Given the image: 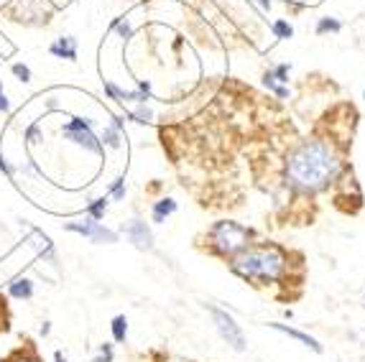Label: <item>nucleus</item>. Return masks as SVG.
Segmentation results:
<instances>
[{
    "mask_svg": "<svg viewBox=\"0 0 365 362\" xmlns=\"http://www.w3.org/2000/svg\"><path fill=\"white\" fill-rule=\"evenodd\" d=\"M337 174H340V158L322 140H307L297 151L289 153L287 179L302 192L324 189Z\"/></svg>",
    "mask_w": 365,
    "mask_h": 362,
    "instance_id": "f257e3e1",
    "label": "nucleus"
},
{
    "mask_svg": "<svg viewBox=\"0 0 365 362\" xmlns=\"http://www.w3.org/2000/svg\"><path fill=\"white\" fill-rule=\"evenodd\" d=\"M287 268V255L276 245H258L245 248L232 258V271L243 278H258V281H276Z\"/></svg>",
    "mask_w": 365,
    "mask_h": 362,
    "instance_id": "f03ea898",
    "label": "nucleus"
},
{
    "mask_svg": "<svg viewBox=\"0 0 365 362\" xmlns=\"http://www.w3.org/2000/svg\"><path fill=\"white\" fill-rule=\"evenodd\" d=\"M250 235H253V232H250L248 227H243V224H237V222H230V219L217 222L212 229H210L212 245L220 255H235V253H240V250H245L248 248Z\"/></svg>",
    "mask_w": 365,
    "mask_h": 362,
    "instance_id": "7ed1b4c3",
    "label": "nucleus"
},
{
    "mask_svg": "<svg viewBox=\"0 0 365 362\" xmlns=\"http://www.w3.org/2000/svg\"><path fill=\"white\" fill-rule=\"evenodd\" d=\"M61 135L72 143H77L79 148H87L92 153H103V143L98 140V135L92 133V120H82V118H72L67 125L61 128Z\"/></svg>",
    "mask_w": 365,
    "mask_h": 362,
    "instance_id": "20e7f679",
    "label": "nucleus"
},
{
    "mask_svg": "<svg viewBox=\"0 0 365 362\" xmlns=\"http://www.w3.org/2000/svg\"><path fill=\"white\" fill-rule=\"evenodd\" d=\"M207 311L212 314V321H215V326H217L220 337L225 339L232 350L243 352L245 350V334H243V329L235 324V319H232L227 311H222V309H217V306H207Z\"/></svg>",
    "mask_w": 365,
    "mask_h": 362,
    "instance_id": "39448f33",
    "label": "nucleus"
},
{
    "mask_svg": "<svg viewBox=\"0 0 365 362\" xmlns=\"http://www.w3.org/2000/svg\"><path fill=\"white\" fill-rule=\"evenodd\" d=\"M69 232H79V235H85L87 240L92 242H118V232L108 229L105 224H100L98 219H79V222H67Z\"/></svg>",
    "mask_w": 365,
    "mask_h": 362,
    "instance_id": "423d86ee",
    "label": "nucleus"
},
{
    "mask_svg": "<svg viewBox=\"0 0 365 362\" xmlns=\"http://www.w3.org/2000/svg\"><path fill=\"white\" fill-rule=\"evenodd\" d=\"M123 232L138 250H153V235L143 219H130L128 224H123Z\"/></svg>",
    "mask_w": 365,
    "mask_h": 362,
    "instance_id": "0eeeda50",
    "label": "nucleus"
},
{
    "mask_svg": "<svg viewBox=\"0 0 365 362\" xmlns=\"http://www.w3.org/2000/svg\"><path fill=\"white\" fill-rule=\"evenodd\" d=\"M49 51L56 56V59L77 61V41H74L72 36H61V38H56V41L49 46Z\"/></svg>",
    "mask_w": 365,
    "mask_h": 362,
    "instance_id": "6e6552de",
    "label": "nucleus"
},
{
    "mask_svg": "<svg viewBox=\"0 0 365 362\" xmlns=\"http://www.w3.org/2000/svg\"><path fill=\"white\" fill-rule=\"evenodd\" d=\"M276 329V332H284V334H289L292 339H297V342H302L304 347H309V350H314V352H322V344L317 342L314 337H309V334H304V332H299V329H292V326H287V324H271Z\"/></svg>",
    "mask_w": 365,
    "mask_h": 362,
    "instance_id": "1a4fd4ad",
    "label": "nucleus"
},
{
    "mask_svg": "<svg viewBox=\"0 0 365 362\" xmlns=\"http://www.w3.org/2000/svg\"><path fill=\"white\" fill-rule=\"evenodd\" d=\"M8 294L13 299H31L34 296V284H31L29 278H16L11 286H8Z\"/></svg>",
    "mask_w": 365,
    "mask_h": 362,
    "instance_id": "9d476101",
    "label": "nucleus"
},
{
    "mask_svg": "<svg viewBox=\"0 0 365 362\" xmlns=\"http://www.w3.org/2000/svg\"><path fill=\"white\" fill-rule=\"evenodd\" d=\"M177 212V202L174 200H161V202H156L153 205V222H166V217H171Z\"/></svg>",
    "mask_w": 365,
    "mask_h": 362,
    "instance_id": "9b49d317",
    "label": "nucleus"
},
{
    "mask_svg": "<svg viewBox=\"0 0 365 362\" xmlns=\"http://www.w3.org/2000/svg\"><path fill=\"white\" fill-rule=\"evenodd\" d=\"M110 329H113V339L115 342H125V337H128V321H125V316H115L113 319V324H110Z\"/></svg>",
    "mask_w": 365,
    "mask_h": 362,
    "instance_id": "f8f14e48",
    "label": "nucleus"
},
{
    "mask_svg": "<svg viewBox=\"0 0 365 362\" xmlns=\"http://www.w3.org/2000/svg\"><path fill=\"white\" fill-rule=\"evenodd\" d=\"M105 92H108L115 103H123V100H135V92H125V90H120L118 85H113V82H105Z\"/></svg>",
    "mask_w": 365,
    "mask_h": 362,
    "instance_id": "ddd939ff",
    "label": "nucleus"
},
{
    "mask_svg": "<svg viewBox=\"0 0 365 362\" xmlns=\"http://www.w3.org/2000/svg\"><path fill=\"white\" fill-rule=\"evenodd\" d=\"M271 31H274L276 38H292L294 36V26L289 24V21H274Z\"/></svg>",
    "mask_w": 365,
    "mask_h": 362,
    "instance_id": "4468645a",
    "label": "nucleus"
},
{
    "mask_svg": "<svg viewBox=\"0 0 365 362\" xmlns=\"http://www.w3.org/2000/svg\"><path fill=\"white\" fill-rule=\"evenodd\" d=\"M87 212H90L92 219L105 217V212H108V200H92L90 207H87Z\"/></svg>",
    "mask_w": 365,
    "mask_h": 362,
    "instance_id": "2eb2a0df",
    "label": "nucleus"
},
{
    "mask_svg": "<svg viewBox=\"0 0 365 362\" xmlns=\"http://www.w3.org/2000/svg\"><path fill=\"white\" fill-rule=\"evenodd\" d=\"M342 29V24L340 21H335V19H319V24H317V33H327V31H332V33H337V31Z\"/></svg>",
    "mask_w": 365,
    "mask_h": 362,
    "instance_id": "dca6fc26",
    "label": "nucleus"
},
{
    "mask_svg": "<svg viewBox=\"0 0 365 362\" xmlns=\"http://www.w3.org/2000/svg\"><path fill=\"white\" fill-rule=\"evenodd\" d=\"M130 118H133L135 123H140V125H148V123L153 120V113L146 108V105H140V108H135L133 113H130Z\"/></svg>",
    "mask_w": 365,
    "mask_h": 362,
    "instance_id": "f3484780",
    "label": "nucleus"
},
{
    "mask_svg": "<svg viewBox=\"0 0 365 362\" xmlns=\"http://www.w3.org/2000/svg\"><path fill=\"white\" fill-rule=\"evenodd\" d=\"M103 140L110 145V148H118L120 145V130H118L115 125H110V128H105V133H103Z\"/></svg>",
    "mask_w": 365,
    "mask_h": 362,
    "instance_id": "a211bd4d",
    "label": "nucleus"
},
{
    "mask_svg": "<svg viewBox=\"0 0 365 362\" xmlns=\"http://www.w3.org/2000/svg\"><path fill=\"white\" fill-rule=\"evenodd\" d=\"M263 85H266L268 90H274L279 97H289V90H287V87H284V85H279V82H276V79L271 77V74H268V72L263 74Z\"/></svg>",
    "mask_w": 365,
    "mask_h": 362,
    "instance_id": "6ab92c4d",
    "label": "nucleus"
},
{
    "mask_svg": "<svg viewBox=\"0 0 365 362\" xmlns=\"http://www.w3.org/2000/svg\"><path fill=\"white\" fill-rule=\"evenodd\" d=\"M113 29H115L118 33H120V36L125 38V41H128V38L133 36V29H130V24H128V21L115 19V21H113Z\"/></svg>",
    "mask_w": 365,
    "mask_h": 362,
    "instance_id": "aec40b11",
    "label": "nucleus"
},
{
    "mask_svg": "<svg viewBox=\"0 0 365 362\" xmlns=\"http://www.w3.org/2000/svg\"><path fill=\"white\" fill-rule=\"evenodd\" d=\"M110 194H113V200L120 202L123 197H125V179H118L115 184H113V189H110Z\"/></svg>",
    "mask_w": 365,
    "mask_h": 362,
    "instance_id": "412c9836",
    "label": "nucleus"
},
{
    "mask_svg": "<svg viewBox=\"0 0 365 362\" xmlns=\"http://www.w3.org/2000/svg\"><path fill=\"white\" fill-rule=\"evenodd\" d=\"M13 74L21 79V82H31V69L26 64H13Z\"/></svg>",
    "mask_w": 365,
    "mask_h": 362,
    "instance_id": "4be33fe9",
    "label": "nucleus"
},
{
    "mask_svg": "<svg viewBox=\"0 0 365 362\" xmlns=\"http://www.w3.org/2000/svg\"><path fill=\"white\" fill-rule=\"evenodd\" d=\"M113 360V350H110V344H103V347H100V357L95 362H110Z\"/></svg>",
    "mask_w": 365,
    "mask_h": 362,
    "instance_id": "5701e85b",
    "label": "nucleus"
},
{
    "mask_svg": "<svg viewBox=\"0 0 365 362\" xmlns=\"http://www.w3.org/2000/svg\"><path fill=\"white\" fill-rule=\"evenodd\" d=\"M38 135H41V128L38 125H31L29 130H26V140H29V143H36Z\"/></svg>",
    "mask_w": 365,
    "mask_h": 362,
    "instance_id": "b1692460",
    "label": "nucleus"
},
{
    "mask_svg": "<svg viewBox=\"0 0 365 362\" xmlns=\"http://www.w3.org/2000/svg\"><path fill=\"white\" fill-rule=\"evenodd\" d=\"M0 171H6L8 176H13V166L3 158V153H0Z\"/></svg>",
    "mask_w": 365,
    "mask_h": 362,
    "instance_id": "393cba45",
    "label": "nucleus"
},
{
    "mask_svg": "<svg viewBox=\"0 0 365 362\" xmlns=\"http://www.w3.org/2000/svg\"><path fill=\"white\" fill-rule=\"evenodd\" d=\"M11 110V103H8L6 92H0V113H8Z\"/></svg>",
    "mask_w": 365,
    "mask_h": 362,
    "instance_id": "a878e982",
    "label": "nucleus"
},
{
    "mask_svg": "<svg viewBox=\"0 0 365 362\" xmlns=\"http://www.w3.org/2000/svg\"><path fill=\"white\" fill-rule=\"evenodd\" d=\"M258 3H261L263 13H268V11H271V6H274V0H258Z\"/></svg>",
    "mask_w": 365,
    "mask_h": 362,
    "instance_id": "bb28decb",
    "label": "nucleus"
},
{
    "mask_svg": "<svg viewBox=\"0 0 365 362\" xmlns=\"http://www.w3.org/2000/svg\"><path fill=\"white\" fill-rule=\"evenodd\" d=\"M56 362H67V357L61 355V352H56Z\"/></svg>",
    "mask_w": 365,
    "mask_h": 362,
    "instance_id": "cd10ccee",
    "label": "nucleus"
},
{
    "mask_svg": "<svg viewBox=\"0 0 365 362\" xmlns=\"http://www.w3.org/2000/svg\"><path fill=\"white\" fill-rule=\"evenodd\" d=\"M21 362H38V360H36V357H24Z\"/></svg>",
    "mask_w": 365,
    "mask_h": 362,
    "instance_id": "c85d7f7f",
    "label": "nucleus"
},
{
    "mask_svg": "<svg viewBox=\"0 0 365 362\" xmlns=\"http://www.w3.org/2000/svg\"><path fill=\"white\" fill-rule=\"evenodd\" d=\"M363 97H365V95H363Z\"/></svg>",
    "mask_w": 365,
    "mask_h": 362,
    "instance_id": "c756f323",
    "label": "nucleus"
}]
</instances>
